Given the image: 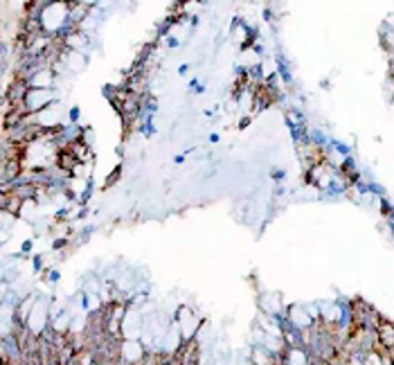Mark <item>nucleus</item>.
Here are the masks:
<instances>
[{
  "label": "nucleus",
  "mask_w": 394,
  "mask_h": 365,
  "mask_svg": "<svg viewBox=\"0 0 394 365\" xmlns=\"http://www.w3.org/2000/svg\"><path fill=\"white\" fill-rule=\"evenodd\" d=\"M54 165H57V169L61 174H70L72 176V169H77L81 162L77 160V156L70 149H57V153H54Z\"/></svg>",
  "instance_id": "f257e3e1"
},
{
  "label": "nucleus",
  "mask_w": 394,
  "mask_h": 365,
  "mask_svg": "<svg viewBox=\"0 0 394 365\" xmlns=\"http://www.w3.org/2000/svg\"><path fill=\"white\" fill-rule=\"evenodd\" d=\"M23 174H25V165L20 160H5V182L7 185H12V182L16 181L18 176H23Z\"/></svg>",
  "instance_id": "f03ea898"
},
{
  "label": "nucleus",
  "mask_w": 394,
  "mask_h": 365,
  "mask_svg": "<svg viewBox=\"0 0 394 365\" xmlns=\"http://www.w3.org/2000/svg\"><path fill=\"white\" fill-rule=\"evenodd\" d=\"M119 176H122V165H118V167H115V169H113V174H111V176H108L106 181H104V189L113 187V185H115V182L119 181Z\"/></svg>",
  "instance_id": "7ed1b4c3"
},
{
  "label": "nucleus",
  "mask_w": 394,
  "mask_h": 365,
  "mask_svg": "<svg viewBox=\"0 0 394 365\" xmlns=\"http://www.w3.org/2000/svg\"><path fill=\"white\" fill-rule=\"evenodd\" d=\"M381 210H383V214H390V212H392V207H390V201H388V199H383Z\"/></svg>",
  "instance_id": "20e7f679"
},
{
  "label": "nucleus",
  "mask_w": 394,
  "mask_h": 365,
  "mask_svg": "<svg viewBox=\"0 0 394 365\" xmlns=\"http://www.w3.org/2000/svg\"><path fill=\"white\" fill-rule=\"evenodd\" d=\"M250 122H253V115H246V118H243L241 122H239V129H246V126H248Z\"/></svg>",
  "instance_id": "39448f33"
},
{
  "label": "nucleus",
  "mask_w": 394,
  "mask_h": 365,
  "mask_svg": "<svg viewBox=\"0 0 394 365\" xmlns=\"http://www.w3.org/2000/svg\"><path fill=\"white\" fill-rule=\"evenodd\" d=\"M271 176L275 178V181H282V178H284V171H282V169H275V171H271Z\"/></svg>",
  "instance_id": "423d86ee"
},
{
  "label": "nucleus",
  "mask_w": 394,
  "mask_h": 365,
  "mask_svg": "<svg viewBox=\"0 0 394 365\" xmlns=\"http://www.w3.org/2000/svg\"><path fill=\"white\" fill-rule=\"evenodd\" d=\"M77 118H79V108H72V111H70V120H72V122H77Z\"/></svg>",
  "instance_id": "0eeeda50"
},
{
  "label": "nucleus",
  "mask_w": 394,
  "mask_h": 365,
  "mask_svg": "<svg viewBox=\"0 0 394 365\" xmlns=\"http://www.w3.org/2000/svg\"><path fill=\"white\" fill-rule=\"evenodd\" d=\"M169 47H178V39H174V36H169V43H167Z\"/></svg>",
  "instance_id": "6e6552de"
}]
</instances>
